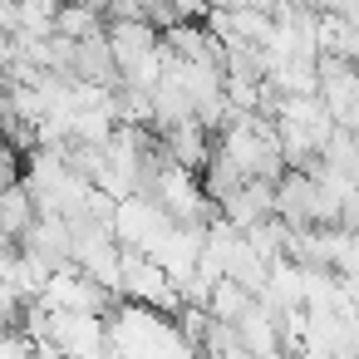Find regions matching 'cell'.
Returning <instances> with one entry per match:
<instances>
[{
    "label": "cell",
    "instance_id": "6da1fadb",
    "mask_svg": "<svg viewBox=\"0 0 359 359\" xmlns=\"http://www.w3.org/2000/svg\"><path fill=\"white\" fill-rule=\"evenodd\" d=\"M74 79L104 84V89H118V84H123L118 55H114V45H109V25L94 30V35H84V40L74 45Z\"/></svg>",
    "mask_w": 359,
    "mask_h": 359
},
{
    "label": "cell",
    "instance_id": "7a4b0ae2",
    "mask_svg": "<svg viewBox=\"0 0 359 359\" xmlns=\"http://www.w3.org/2000/svg\"><path fill=\"white\" fill-rule=\"evenodd\" d=\"M271 212H276V182H271V177H246L231 197H222V217L236 222L241 231H246L251 222L271 217Z\"/></svg>",
    "mask_w": 359,
    "mask_h": 359
},
{
    "label": "cell",
    "instance_id": "3957f363",
    "mask_svg": "<svg viewBox=\"0 0 359 359\" xmlns=\"http://www.w3.org/2000/svg\"><path fill=\"white\" fill-rule=\"evenodd\" d=\"M35 222H40V202H35V192H30L25 177H15V182L0 187V226H6V236L25 241Z\"/></svg>",
    "mask_w": 359,
    "mask_h": 359
},
{
    "label": "cell",
    "instance_id": "277c9868",
    "mask_svg": "<svg viewBox=\"0 0 359 359\" xmlns=\"http://www.w3.org/2000/svg\"><path fill=\"white\" fill-rule=\"evenodd\" d=\"M172 11H177L182 20H207V11H212V0H172Z\"/></svg>",
    "mask_w": 359,
    "mask_h": 359
},
{
    "label": "cell",
    "instance_id": "5b68a950",
    "mask_svg": "<svg viewBox=\"0 0 359 359\" xmlns=\"http://www.w3.org/2000/svg\"><path fill=\"white\" fill-rule=\"evenodd\" d=\"M276 6H305V0H276Z\"/></svg>",
    "mask_w": 359,
    "mask_h": 359
}]
</instances>
